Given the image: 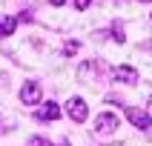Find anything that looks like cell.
Listing matches in <instances>:
<instances>
[{"label":"cell","mask_w":152,"mask_h":146,"mask_svg":"<svg viewBox=\"0 0 152 146\" xmlns=\"http://www.w3.org/2000/svg\"><path fill=\"white\" fill-rule=\"evenodd\" d=\"M66 115L75 120V123H83V120L89 118L86 100H83V97H69V100H66Z\"/></svg>","instance_id":"obj_1"},{"label":"cell","mask_w":152,"mask_h":146,"mask_svg":"<svg viewBox=\"0 0 152 146\" xmlns=\"http://www.w3.org/2000/svg\"><path fill=\"white\" fill-rule=\"evenodd\" d=\"M118 126H121V120H118V115H112V112H103V115L95 118V129H98L101 135H109V132H115Z\"/></svg>","instance_id":"obj_2"},{"label":"cell","mask_w":152,"mask_h":146,"mask_svg":"<svg viewBox=\"0 0 152 146\" xmlns=\"http://www.w3.org/2000/svg\"><path fill=\"white\" fill-rule=\"evenodd\" d=\"M40 97H43L40 83H34V80H29V83L20 89V100H23L26 106H37V103H40Z\"/></svg>","instance_id":"obj_3"},{"label":"cell","mask_w":152,"mask_h":146,"mask_svg":"<svg viewBox=\"0 0 152 146\" xmlns=\"http://www.w3.org/2000/svg\"><path fill=\"white\" fill-rule=\"evenodd\" d=\"M126 118L132 120V126H135V129H149L152 126V118L146 115L144 109H138V106H126Z\"/></svg>","instance_id":"obj_4"},{"label":"cell","mask_w":152,"mask_h":146,"mask_svg":"<svg viewBox=\"0 0 152 146\" xmlns=\"http://www.w3.org/2000/svg\"><path fill=\"white\" fill-rule=\"evenodd\" d=\"M115 80L118 83H138V69L135 66H115Z\"/></svg>","instance_id":"obj_5"},{"label":"cell","mask_w":152,"mask_h":146,"mask_svg":"<svg viewBox=\"0 0 152 146\" xmlns=\"http://www.w3.org/2000/svg\"><path fill=\"white\" fill-rule=\"evenodd\" d=\"M60 118V106L58 103H43L40 109H37V120H58Z\"/></svg>","instance_id":"obj_6"},{"label":"cell","mask_w":152,"mask_h":146,"mask_svg":"<svg viewBox=\"0 0 152 146\" xmlns=\"http://www.w3.org/2000/svg\"><path fill=\"white\" fill-rule=\"evenodd\" d=\"M17 29V17H0V34L3 37H12Z\"/></svg>","instance_id":"obj_7"},{"label":"cell","mask_w":152,"mask_h":146,"mask_svg":"<svg viewBox=\"0 0 152 146\" xmlns=\"http://www.w3.org/2000/svg\"><path fill=\"white\" fill-rule=\"evenodd\" d=\"M77 49H80V43H77V40H69V43H63V54H66V57L77 54Z\"/></svg>","instance_id":"obj_8"},{"label":"cell","mask_w":152,"mask_h":146,"mask_svg":"<svg viewBox=\"0 0 152 146\" xmlns=\"http://www.w3.org/2000/svg\"><path fill=\"white\" fill-rule=\"evenodd\" d=\"M29 146H52L46 137H40V135H34V137H29Z\"/></svg>","instance_id":"obj_9"},{"label":"cell","mask_w":152,"mask_h":146,"mask_svg":"<svg viewBox=\"0 0 152 146\" xmlns=\"http://www.w3.org/2000/svg\"><path fill=\"white\" fill-rule=\"evenodd\" d=\"M89 3H92V0H75V9H77V12H83Z\"/></svg>","instance_id":"obj_10"},{"label":"cell","mask_w":152,"mask_h":146,"mask_svg":"<svg viewBox=\"0 0 152 146\" xmlns=\"http://www.w3.org/2000/svg\"><path fill=\"white\" fill-rule=\"evenodd\" d=\"M52 6H63V3H66V0H49Z\"/></svg>","instance_id":"obj_11"}]
</instances>
